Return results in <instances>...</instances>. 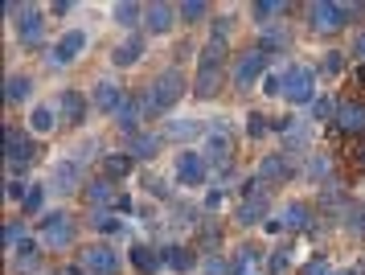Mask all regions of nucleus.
Masks as SVG:
<instances>
[{
  "label": "nucleus",
  "mask_w": 365,
  "mask_h": 275,
  "mask_svg": "<svg viewBox=\"0 0 365 275\" xmlns=\"http://www.w3.org/2000/svg\"><path fill=\"white\" fill-rule=\"evenodd\" d=\"M37 156V144L29 140V131L21 128H4V164H9V173H17V169H29Z\"/></svg>",
  "instance_id": "nucleus-9"
},
{
  "label": "nucleus",
  "mask_w": 365,
  "mask_h": 275,
  "mask_svg": "<svg viewBox=\"0 0 365 275\" xmlns=\"http://www.w3.org/2000/svg\"><path fill=\"white\" fill-rule=\"evenodd\" d=\"M177 181H181L185 189L205 185V181H210V164H205V156L193 152V148H185L181 156H177Z\"/></svg>",
  "instance_id": "nucleus-14"
},
{
  "label": "nucleus",
  "mask_w": 365,
  "mask_h": 275,
  "mask_svg": "<svg viewBox=\"0 0 365 275\" xmlns=\"http://www.w3.org/2000/svg\"><path fill=\"white\" fill-rule=\"evenodd\" d=\"M160 144H165V136H160V131H148V128L123 140V148H128V156H132V161H152V156L160 152Z\"/></svg>",
  "instance_id": "nucleus-24"
},
{
  "label": "nucleus",
  "mask_w": 365,
  "mask_h": 275,
  "mask_svg": "<svg viewBox=\"0 0 365 275\" xmlns=\"http://www.w3.org/2000/svg\"><path fill=\"white\" fill-rule=\"evenodd\" d=\"M201 131H205V128H201L197 119H168L165 128H160V136L173 140V144H189V140H197Z\"/></svg>",
  "instance_id": "nucleus-29"
},
{
  "label": "nucleus",
  "mask_w": 365,
  "mask_h": 275,
  "mask_svg": "<svg viewBox=\"0 0 365 275\" xmlns=\"http://www.w3.org/2000/svg\"><path fill=\"white\" fill-rule=\"evenodd\" d=\"M353 54H357V58H361V62H365V29L357 33V41H353Z\"/></svg>",
  "instance_id": "nucleus-54"
},
{
  "label": "nucleus",
  "mask_w": 365,
  "mask_h": 275,
  "mask_svg": "<svg viewBox=\"0 0 365 275\" xmlns=\"http://www.w3.org/2000/svg\"><path fill=\"white\" fill-rule=\"evenodd\" d=\"M78 267H83L86 275H119L123 271V255H119V246L95 243V246H83Z\"/></svg>",
  "instance_id": "nucleus-7"
},
{
  "label": "nucleus",
  "mask_w": 365,
  "mask_h": 275,
  "mask_svg": "<svg viewBox=\"0 0 365 275\" xmlns=\"http://www.w3.org/2000/svg\"><path fill=\"white\" fill-rule=\"evenodd\" d=\"M316 99V70L312 66H287L283 74V103H296V107H312Z\"/></svg>",
  "instance_id": "nucleus-6"
},
{
  "label": "nucleus",
  "mask_w": 365,
  "mask_h": 275,
  "mask_svg": "<svg viewBox=\"0 0 365 275\" xmlns=\"http://www.w3.org/2000/svg\"><path fill=\"white\" fill-rule=\"evenodd\" d=\"M25 239H29V234H25V222H17V218H13V222H4V251H9V255H13Z\"/></svg>",
  "instance_id": "nucleus-41"
},
{
  "label": "nucleus",
  "mask_w": 365,
  "mask_h": 275,
  "mask_svg": "<svg viewBox=\"0 0 365 275\" xmlns=\"http://www.w3.org/2000/svg\"><path fill=\"white\" fill-rule=\"evenodd\" d=\"M283 74H287V66H283V70H271V74L263 79V91H267V95H283Z\"/></svg>",
  "instance_id": "nucleus-47"
},
{
  "label": "nucleus",
  "mask_w": 365,
  "mask_h": 275,
  "mask_svg": "<svg viewBox=\"0 0 365 275\" xmlns=\"http://www.w3.org/2000/svg\"><path fill=\"white\" fill-rule=\"evenodd\" d=\"M50 189L58 197H70V194H83L86 189V164H78L74 156L53 164V177H50Z\"/></svg>",
  "instance_id": "nucleus-10"
},
{
  "label": "nucleus",
  "mask_w": 365,
  "mask_h": 275,
  "mask_svg": "<svg viewBox=\"0 0 365 275\" xmlns=\"http://www.w3.org/2000/svg\"><path fill=\"white\" fill-rule=\"evenodd\" d=\"M46 194H50V185H41V181H34V189H29V197L21 201V214H41V206H46Z\"/></svg>",
  "instance_id": "nucleus-38"
},
{
  "label": "nucleus",
  "mask_w": 365,
  "mask_h": 275,
  "mask_svg": "<svg viewBox=\"0 0 365 275\" xmlns=\"http://www.w3.org/2000/svg\"><path fill=\"white\" fill-rule=\"evenodd\" d=\"M62 275H86V271H83V267H78V263H74V267H66V271H62Z\"/></svg>",
  "instance_id": "nucleus-57"
},
{
  "label": "nucleus",
  "mask_w": 365,
  "mask_h": 275,
  "mask_svg": "<svg viewBox=\"0 0 365 275\" xmlns=\"http://www.w3.org/2000/svg\"><path fill=\"white\" fill-rule=\"evenodd\" d=\"M29 189H34L29 181H21L17 173H9V185H4V197H9V201H25V197H29Z\"/></svg>",
  "instance_id": "nucleus-43"
},
{
  "label": "nucleus",
  "mask_w": 365,
  "mask_h": 275,
  "mask_svg": "<svg viewBox=\"0 0 365 275\" xmlns=\"http://www.w3.org/2000/svg\"><path fill=\"white\" fill-rule=\"evenodd\" d=\"M41 251H46L41 243H34V239H25V243H21L17 251H13V271H21V275L41 271Z\"/></svg>",
  "instance_id": "nucleus-27"
},
{
  "label": "nucleus",
  "mask_w": 365,
  "mask_h": 275,
  "mask_svg": "<svg viewBox=\"0 0 365 275\" xmlns=\"http://www.w3.org/2000/svg\"><path fill=\"white\" fill-rule=\"evenodd\" d=\"M91 226L99 234H123V222L115 218V210H91Z\"/></svg>",
  "instance_id": "nucleus-36"
},
{
  "label": "nucleus",
  "mask_w": 365,
  "mask_h": 275,
  "mask_svg": "<svg viewBox=\"0 0 365 275\" xmlns=\"http://www.w3.org/2000/svg\"><path fill=\"white\" fill-rule=\"evenodd\" d=\"M58 128V111H53L50 103H37L34 111H29V131H37V136H46V131Z\"/></svg>",
  "instance_id": "nucleus-33"
},
{
  "label": "nucleus",
  "mask_w": 365,
  "mask_h": 275,
  "mask_svg": "<svg viewBox=\"0 0 365 275\" xmlns=\"http://www.w3.org/2000/svg\"><path fill=\"white\" fill-rule=\"evenodd\" d=\"M279 16H287V0H255L250 4V21L255 25H271Z\"/></svg>",
  "instance_id": "nucleus-31"
},
{
  "label": "nucleus",
  "mask_w": 365,
  "mask_h": 275,
  "mask_svg": "<svg viewBox=\"0 0 365 275\" xmlns=\"http://www.w3.org/2000/svg\"><path fill=\"white\" fill-rule=\"evenodd\" d=\"M267 131H275V124H271L263 111H250L247 115V136H250V140H263Z\"/></svg>",
  "instance_id": "nucleus-40"
},
{
  "label": "nucleus",
  "mask_w": 365,
  "mask_h": 275,
  "mask_svg": "<svg viewBox=\"0 0 365 275\" xmlns=\"http://www.w3.org/2000/svg\"><path fill=\"white\" fill-rule=\"evenodd\" d=\"M111 16H115V25H123V29H135V25H144V4L123 0V4H115V9H111Z\"/></svg>",
  "instance_id": "nucleus-34"
},
{
  "label": "nucleus",
  "mask_w": 365,
  "mask_h": 275,
  "mask_svg": "<svg viewBox=\"0 0 365 275\" xmlns=\"http://www.w3.org/2000/svg\"><path fill=\"white\" fill-rule=\"evenodd\" d=\"M83 49H86V29H70V33H62V37L53 41V49L46 54V62L50 66H70V62H78Z\"/></svg>",
  "instance_id": "nucleus-15"
},
{
  "label": "nucleus",
  "mask_w": 365,
  "mask_h": 275,
  "mask_svg": "<svg viewBox=\"0 0 365 275\" xmlns=\"http://www.w3.org/2000/svg\"><path fill=\"white\" fill-rule=\"evenodd\" d=\"M263 226H267V234H279V230H283V222H279V214H275V218H267Z\"/></svg>",
  "instance_id": "nucleus-55"
},
{
  "label": "nucleus",
  "mask_w": 365,
  "mask_h": 275,
  "mask_svg": "<svg viewBox=\"0 0 365 275\" xmlns=\"http://www.w3.org/2000/svg\"><path fill=\"white\" fill-rule=\"evenodd\" d=\"M177 16H181L185 25H197V21L210 16V4L205 0H185V4H177Z\"/></svg>",
  "instance_id": "nucleus-37"
},
{
  "label": "nucleus",
  "mask_w": 365,
  "mask_h": 275,
  "mask_svg": "<svg viewBox=\"0 0 365 275\" xmlns=\"http://www.w3.org/2000/svg\"><path fill=\"white\" fill-rule=\"evenodd\" d=\"M123 99H128V91H123L115 79H99L95 82V91H91V107L103 111V115H115Z\"/></svg>",
  "instance_id": "nucleus-19"
},
{
  "label": "nucleus",
  "mask_w": 365,
  "mask_h": 275,
  "mask_svg": "<svg viewBox=\"0 0 365 275\" xmlns=\"http://www.w3.org/2000/svg\"><path fill=\"white\" fill-rule=\"evenodd\" d=\"M226 62H230V46H226L222 37H210V41L197 49V79H193V95H197L201 103L217 99L222 79H226Z\"/></svg>",
  "instance_id": "nucleus-1"
},
{
  "label": "nucleus",
  "mask_w": 365,
  "mask_h": 275,
  "mask_svg": "<svg viewBox=\"0 0 365 275\" xmlns=\"http://www.w3.org/2000/svg\"><path fill=\"white\" fill-rule=\"evenodd\" d=\"M299 177L312 181V185H329V181H336V177H332V161L320 152V148L304 156V164H299Z\"/></svg>",
  "instance_id": "nucleus-26"
},
{
  "label": "nucleus",
  "mask_w": 365,
  "mask_h": 275,
  "mask_svg": "<svg viewBox=\"0 0 365 275\" xmlns=\"http://www.w3.org/2000/svg\"><path fill=\"white\" fill-rule=\"evenodd\" d=\"M144 189H148V194H156V197H165V201H173V189H168L160 177H148V181H144Z\"/></svg>",
  "instance_id": "nucleus-49"
},
{
  "label": "nucleus",
  "mask_w": 365,
  "mask_h": 275,
  "mask_svg": "<svg viewBox=\"0 0 365 275\" xmlns=\"http://www.w3.org/2000/svg\"><path fill=\"white\" fill-rule=\"evenodd\" d=\"M160 259H165L168 271L185 275V271H193V267H197V251H193V246H185V243H165V246H160Z\"/></svg>",
  "instance_id": "nucleus-25"
},
{
  "label": "nucleus",
  "mask_w": 365,
  "mask_h": 275,
  "mask_svg": "<svg viewBox=\"0 0 365 275\" xmlns=\"http://www.w3.org/2000/svg\"><path fill=\"white\" fill-rule=\"evenodd\" d=\"M332 115H336V99H329V95H316L312 99V115H308V119H332Z\"/></svg>",
  "instance_id": "nucleus-42"
},
{
  "label": "nucleus",
  "mask_w": 365,
  "mask_h": 275,
  "mask_svg": "<svg viewBox=\"0 0 365 275\" xmlns=\"http://www.w3.org/2000/svg\"><path fill=\"white\" fill-rule=\"evenodd\" d=\"M345 226L353 230V234H361V239H365V206H353V210H345Z\"/></svg>",
  "instance_id": "nucleus-46"
},
{
  "label": "nucleus",
  "mask_w": 365,
  "mask_h": 275,
  "mask_svg": "<svg viewBox=\"0 0 365 275\" xmlns=\"http://www.w3.org/2000/svg\"><path fill=\"white\" fill-rule=\"evenodd\" d=\"M132 156H128V152H107V156H103L99 161V169H103V177L107 181H123L128 177V173H132Z\"/></svg>",
  "instance_id": "nucleus-32"
},
{
  "label": "nucleus",
  "mask_w": 365,
  "mask_h": 275,
  "mask_svg": "<svg viewBox=\"0 0 365 275\" xmlns=\"http://www.w3.org/2000/svg\"><path fill=\"white\" fill-rule=\"evenodd\" d=\"M304 13H308L312 33H341L357 13H365V4H332V0H312Z\"/></svg>",
  "instance_id": "nucleus-4"
},
{
  "label": "nucleus",
  "mask_w": 365,
  "mask_h": 275,
  "mask_svg": "<svg viewBox=\"0 0 365 275\" xmlns=\"http://www.w3.org/2000/svg\"><path fill=\"white\" fill-rule=\"evenodd\" d=\"M29 95H34V79H29V74H9V79H4V103H9V107L29 103Z\"/></svg>",
  "instance_id": "nucleus-30"
},
{
  "label": "nucleus",
  "mask_w": 365,
  "mask_h": 275,
  "mask_svg": "<svg viewBox=\"0 0 365 275\" xmlns=\"http://www.w3.org/2000/svg\"><path fill=\"white\" fill-rule=\"evenodd\" d=\"M177 21H181V16H177V4H165V0H152V4H144V33H148V37L168 33Z\"/></svg>",
  "instance_id": "nucleus-17"
},
{
  "label": "nucleus",
  "mask_w": 365,
  "mask_h": 275,
  "mask_svg": "<svg viewBox=\"0 0 365 275\" xmlns=\"http://www.w3.org/2000/svg\"><path fill=\"white\" fill-rule=\"evenodd\" d=\"M13 29H17V41L25 49H37L46 41V13H41L37 4H25L17 13V21H13Z\"/></svg>",
  "instance_id": "nucleus-11"
},
{
  "label": "nucleus",
  "mask_w": 365,
  "mask_h": 275,
  "mask_svg": "<svg viewBox=\"0 0 365 275\" xmlns=\"http://www.w3.org/2000/svg\"><path fill=\"white\" fill-rule=\"evenodd\" d=\"M201 275H234V267L222 255H210V259L201 263Z\"/></svg>",
  "instance_id": "nucleus-45"
},
{
  "label": "nucleus",
  "mask_w": 365,
  "mask_h": 275,
  "mask_svg": "<svg viewBox=\"0 0 365 275\" xmlns=\"http://www.w3.org/2000/svg\"><path fill=\"white\" fill-rule=\"evenodd\" d=\"M50 13H53V16H66V13H74V4H70V0H58Z\"/></svg>",
  "instance_id": "nucleus-53"
},
{
  "label": "nucleus",
  "mask_w": 365,
  "mask_h": 275,
  "mask_svg": "<svg viewBox=\"0 0 365 275\" xmlns=\"http://www.w3.org/2000/svg\"><path fill=\"white\" fill-rule=\"evenodd\" d=\"M287 267H292V243L275 246V251H271V259H267V271H271V275H283Z\"/></svg>",
  "instance_id": "nucleus-39"
},
{
  "label": "nucleus",
  "mask_w": 365,
  "mask_h": 275,
  "mask_svg": "<svg viewBox=\"0 0 365 275\" xmlns=\"http://www.w3.org/2000/svg\"><path fill=\"white\" fill-rule=\"evenodd\" d=\"M135 210V201L128 194H119V201H115V214H132Z\"/></svg>",
  "instance_id": "nucleus-52"
},
{
  "label": "nucleus",
  "mask_w": 365,
  "mask_h": 275,
  "mask_svg": "<svg viewBox=\"0 0 365 275\" xmlns=\"http://www.w3.org/2000/svg\"><path fill=\"white\" fill-rule=\"evenodd\" d=\"M230 148H234L230 144V128H226V124H217L214 136L205 140V152H201V156H205L210 169H217V173L226 177V173H230Z\"/></svg>",
  "instance_id": "nucleus-13"
},
{
  "label": "nucleus",
  "mask_w": 365,
  "mask_h": 275,
  "mask_svg": "<svg viewBox=\"0 0 365 275\" xmlns=\"http://www.w3.org/2000/svg\"><path fill=\"white\" fill-rule=\"evenodd\" d=\"M201 214H205V206H177V210H173V222H177V226H197Z\"/></svg>",
  "instance_id": "nucleus-44"
},
{
  "label": "nucleus",
  "mask_w": 365,
  "mask_h": 275,
  "mask_svg": "<svg viewBox=\"0 0 365 275\" xmlns=\"http://www.w3.org/2000/svg\"><path fill=\"white\" fill-rule=\"evenodd\" d=\"M304 275H332V267H329V259H312L304 267Z\"/></svg>",
  "instance_id": "nucleus-50"
},
{
  "label": "nucleus",
  "mask_w": 365,
  "mask_h": 275,
  "mask_svg": "<svg viewBox=\"0 0 365 275\" xmlns=\"http://www.w3.org/2000/svg\"><path fill=\"white\" fill-rule=\"evenodd\" d=\"M128 259H132V267H135L140 275H156L160 267H165V259H160V251H156V246H148V243H135Z\"/></svg>",
  "instance_id": "nucleus-28"
},
{
  "label": "nucleus",
  "mask_w": 365,
  "mask_h": 275,
  "mask_svg": "<svg viewBox=\"0 0 365 275\" xmlns=\"http://www.w3.org/2000/svg\"><path fill=\"white\" fill-rule=\"evenodd\" d=\"M332 124H336V131H345V136H365V103L361 99H341Z\"/></svg>",
  "instance_id": "nucleus-16"
},
{
  "label": "nucleus",
  "mask_w": 365,
  "mask_h": 275,
  "mask_svg": "<svg viewBox=\"0 0 365 275\" xmlns=\"http://www.w3.org/2000/svg\"><path fill=\"white\" fill-rule=\"evenodd\" d=\"M185 99V74L177 70V66H168V70H160L156 79L144 86V103H148V115H168L177 103Z\"/></svg>",
  "instance_id": "nucleus-2"
},
{
  "label": "nucleus",
  "mask_w": 365,
  "mask_h": 275,
  "mask_svg": "<svg viewBox=\"0 0 365 275\" xmlns=\"http://www.w3.org/2000/svg\"><path fill=\"white\" fill-rule=\"evenodd\" d=\"M279 222L287 234H304V230H312L316 226V210L308 206V201H287L279 210Z\"/></svg>",
  "instance_id": "nucleus-21"
},
{
  "label": "nucleus",
  "mask_w": 365,
  "mask_h": 275,
  "mask_svg": "<svg viewBox=\"0 0 365 275\" xmlns=\"http://www.w3.org/2000/svg\"><path fill=\"white\" fill-rule=\"evenodd\" d=\"M86 206L91 210H115V201H119V189H115V181H107V177H95V181H86Z\"/></svg>",
  "instance_id": "nucleus-23"
},
{
  "label": "nucleus",
  "mask_w": 365,
  "mask_h": 275,
  "mask_svg": "<svg viewBox=\"0 0 365 275\" xmlns=\"http://www.w3.org/2000/svg\"><path fill=\"white\" fill-rule=\"evenodd\" d=\"M267 62H271V58H267L259 46L242 49V54L234 58V66H230V82L238 86V91H250L255 82H263V79H267Z\"/></svg>",
  "instance_id": "nucleus-5"
},
{
  "label": "nucleus",
  "mask_w": 365,
  "mask_h": 275,
  "mask_svg": "<svg viewBox=\"0 0 365 275\" xmlns=\"http://www.w3.org/2000/svg\"><path fill=\"white\" fill-rule=\"evenodd\" d=\"M341 66H345V62H341V54H336V49H332L329 58H324V70H329V74H336V70H341Z\"/></svg>",
  "instance_id": "nucleus-51"
},
{
  "label": "nucleus",
  "mask_w": 365,
  "mask_h": 275,
  "mask_svg": "<svg viewBox=\"0 0 365 275\" xmlns=\"http://www.w3.org/2000/svg\"><path fill=\"white\" fill-rule=\"evenodd\" d=\"M217 206H222V189H214V194L205 197V210H217Z\"/></svg>",
  "instance_id": "nucleus-56"
},
{
  "label": "nucleus",
  "mask_w": 365,
  "mask_h": 275,
  "mask_svg": "<svg viewBox=\"0 0 365 275\" xmlns=\"http://www.w3.org/2000/svg\"><path fill=\"white\" fill-rule=\"evenodd\" d=\"M99 156V140H86V144H78V152H74V161L86 164V161H95Z\"/></svg>",
  "instance_id": "nucleus-48"
},
{
  "label": "nucleus",
  "mask_w": 365,
  "mask_h": 275,
  "mask_svg": "<svg viewBox=\"0 0 365 275\" xmlns=\"http://www.w3.org/2000/svg\"><path fill=\"white\" fill-rule=\"evenodd\" d=\"M299 173V164L287 156V152H267L263 161H259V169H255V181L263 185V189H271V185H287V181Z\"/></svg>",
  "instance_id": "nucleus-8"
},
{
  "label": "nucleus",
  "mask_w": 365,
  "mask_h": 275,
  "mask_svg": "<svg viewBox=\"0 0 365 275\" xmlns=\"http://www.w3.org/2000/svg\"><path fill=\"white\" fill-rule=\"evenodd\" d=\"M53 111L62 115L66 124H83L86 111H91V99L83 95V91H74V86H66V91H58V99H53Z\"/></svg>",
  "instance_id": "nucleus-18"
},
{
  "label": "nucleus",
  "mask_w": 365,
  "mask_h": 275,
  "mask_svg": "<svg viewBox=\"0 0 365 275\" xmlns=\"http://www.w3.org/2000/svg\"><path fill=\"white\" fill-rule=\"evenodd\" d=\"M37 243L46 246V251H70V246L78 243V222H74V214H66V210L41 214V222H37Z\"/></svg>",
  "instance_id": "nucleus-3"
},
{
  "label": "nucleus",
  "mask_w": 365,
  "mask_h": 275,
  "mask_svg": "<svg viewBox=\"0 0 365 275\" xmlns=\"http://www.w3.org/2000/svg\"><path fill=\"white\" fill-rule=\"evenodd\" d=\"M287 41H292V33L283 29V25H275V29H267L263 37H259V49H263L267 58H271V54H279V49H287Z\"/></svg>",
  "instance_id": "nucleus-35"
},
{
  "label": "nucleus",
  "mask_w": 365,
  "mask_h": 275,
  "mask_svg": "<svg viewBox=\"0 0 365 275\" xmlns=\"http://www.w3.org/2000/svg\"><path fill=\"white\" fill-rule=\"evenodd\" d=\"M144 54H148V33H128V37L111 49V66L128 70V66H135Z\"/></svg>",
  "instance_id": "nucleus-20"
},
{
  "label": "nucleus",
  "mask_w": 365,
  "mask_h": 275,
  "mask_svg": "<svg viewBox=\"0 0 365 275\" xmlns=\"http://www.w3.org/2000/svg\"><path fill=\"white\" fill-rule=\"evenodd\" d=\"M115 119L119 136L128 140V136H135V131H144V119H148V103H144V91L140 95H128L123 103H119V111L111 115Z\"/></svg>",
  "instance_id": "nucleus-12"
},
{
  "label": "nucleus",
  "mask_w": 365,
  "mask_h": 275,
  "mask_svg": "<svg viewBox=\"0 0 365 275\" xmlns=\"http://www.w3.org/2000/svg\"><path fill=\"white\" fill-rule=\"evenodd\" d=\"M267 214H271V194H250L242 197V206H238V214H234V222L238 226H259V222H267Z\"/></svg>",
  "instance_id": "nucleus-22"
}]
</instances>
